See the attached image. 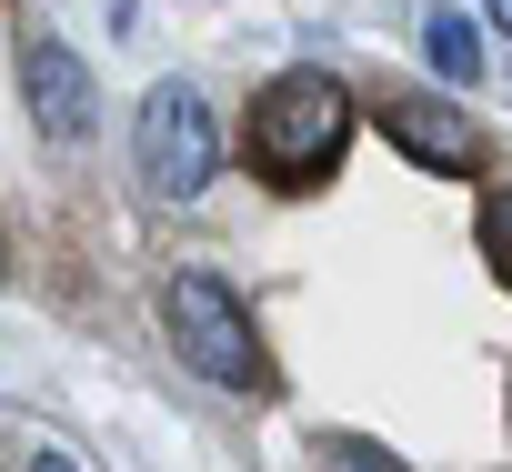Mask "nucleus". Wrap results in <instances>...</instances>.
<instances>
[{"instance_id": "nucleus-1", "label": "nucleus", "mask_w": 512, "mask_h": 472, "mask_svg": "<svg viewBox=\"0 0 512 472\" xmlns=\"http://www.w3.org/2000/svg\"><path fill=\"white\" fill-rule=\"evenodd\" d=\"M352 141V91L332 71H282L262 101H251V161H262L282 191L292 181H322Z\"/></svg>"}, {"instance_id": "nucleus-2", "label": "nucleus", "mask_w": 512, "mask_h": 472, "mask_svg": "<svg viewBox=\"0 0 512 472\" xmlns=\"http://www.w3.org/2000/svg\"><path fill=\"white\" fill-rule=\"evenodd\" d=\"M161 322H171V352H181L201 382H221V392H251V382H262V332L241 322V302H231L211 272H171V282H161Z\"/></svg>"}, {"instance_id": "nucleus-3", "label": "nucleus", "mask_w": 512, "mask_h": 472, "mask_svg": "<svg viewBox=\"0 0 512 472\" xmlns=\"http://www.w3.org/2000/svg\"><path fill=\"white\" fill-rule=\"evenodd\" d=\"M211 171H221V121H211V101H201L191 81H161V91L141 101V181H151L161 201H191V191H211Z\"/></svg>"}, {"instance_id": "nucleus-4", "label": "nucleus", "mask_w": 512, "mask_h": 472, "mask_svg": "<svg viewBox=\"0 0 512 472\" xmlns=\"http://www.w3.org/2000/svg\"><path fill=\"white\" fill-rule=\"evenodd\" d=\"M21 91H31V121H41L51 141H91V121H101V91H91L81 51H61V41H31V61H21Z\"/></svg>"}, {"instance_id": "nucleus-5", "label": "nucleus", "mask_w": 512, "mask_h": 472, "mask_svg": "<svg viewBox=\"0 0 512 472\" xmlns=\"http://www.w3.org/2000/svg\"><path fill=\"white\" fill-rule=\"evenodd\" d=\"M382 141L412 151L422 171H472V151H482V131L452 101H382Z\"/></svg>"}, {"instance_id": "nucleus-6", "label": "nucleus", "mask_w": 512, "mask_h": 472, "mask_svg": "<svg viewBox=\"0 0 512 472\" xmlns=\"http://www.w3.org/2000/svg\"><path fill=\"white\" fill-rule=\"evenodd\" d=\"M422 61H432V81H482V31L452 11V0L422 21Z\"/></svg>"}, {"instance_id": "nucleus-7", "label": "nucleus", "mask_w": 512, "mask_h": 472, "mask_svg": "<svg viewBox=\"0 0 512 472\" xmlns=\"http://www.w3.org/2000/svg\"><path fill=\"white\" fill-rule=\"evenodd\" d=\"M482 262L512 282V191H492V201H482Z\"/></svg>"}, {"instance_id": "nucleus-8", "label": "nucleus", "mask_w": 512, "mask_h": 472, "mask_svg": "<svg viewBox=\"0 0 512 472\" xmlns=\"http://www.w3.org/2000/svg\"><path fill=\"white\" fill-rule=\"evenodd\" d=\"M332 462H342V472H402L392 452H362V442H332Z\"/></svg>"}, {"instance_id": "nucleus-9", "label": "nucleus", "mask_w": 512, "mask_h": 472, "mask_svg": "<svg viewBox=\"0 0 512 472\" xmlns=\"http://www.w3.org/2000/svg\"><path fill=\"white\" fill-rule=\"evenodd\" d=\"M482 21H492V31H502V41H512V0H482Z\"/></svg>"}, {"instance_id": "nucleus-10", "label": "nucleus", "mask_w": 512, "mask_h": 472, "mask_svg": "<svg viewBox=\"0 0 512 472\" xmlns=\"http://www.w3.org/2000/svg\"><path fill=\"white\" fill-rule=\"evenodd\" d=\"M31 472H81V462H71V452H41V462H31Z\"/></svg>"}]
</instances>
